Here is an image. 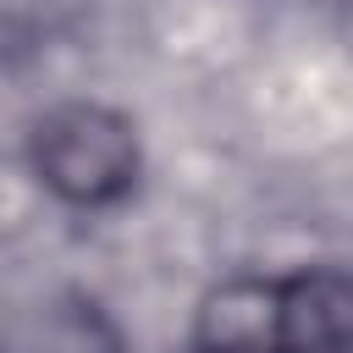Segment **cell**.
<instances>
[{"mask_svg": "<svg viewBox=\"0 0 353 353\" xmlns=\"http://www.w3.org/2000/svg\"><path fill=\"white\" fill-rule=\"evenodd\" d=\"M33 176L72 210H105L138 182V127L116 105L66 99L33 121L28 138Z\"/></svg>", "mask_w": 353, "mask_h": 353, "instance_id": "1", "label": "cell"}, {"mask_svg": "<svg viewBox=\"0 0 353 353\" xmlns=\"http://www.w3.org/2000/svg\"><path fill=\"white\" fill-rule=\"evenodd\" d=\"M276 353H353L347 270H298L276 281Z\"/></svg>", "mask_w": 353, "mask_h": 353, "instance_id": "2", "label": "cell"}, {"mask_svg": "<svg viewBox=\"0 0 353 353\" xmlns=\"http://www.w3.org/2000/svg\"><path fill=\"white\" fill-rule=\"evenodd\" d=\"M193 353H276V281L232 276L193 314Z\"/></svg>", "mask_w": 353, "mask_h": 353, "instance_id": "3", "label": "cell"}, {"mask_svg": "<svg viewBox=\"0 0 353 353\" xmlns=\"http://www.w3.org/2000/svg\"><path fill=\"white\" fill-rule=\"evenodd\" d=\"M88 0H0V55H33L83 17Z\"/></svg>", "mask_w": 353, "mask_h": 353, "instance_id": "4", "label": "cell"}, {"mask_svg": "<svg viewBox=\"0 0 353 353\" xmlns=\"http://www.w3.org/2000/svg\"><path fill=\"white\" fill-rule=\"evenodd\" d=\"M342 22H347V33H353V0H342Z\"/></svg>", "mask_w": 353, "mask_h": 353, "instance_id": "5", "label": "cell"}]
</instances>
